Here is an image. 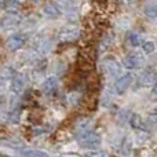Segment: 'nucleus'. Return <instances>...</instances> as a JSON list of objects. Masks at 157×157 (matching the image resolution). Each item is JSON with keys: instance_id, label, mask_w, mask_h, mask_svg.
<instances>
[{"instance_id": "obj_1", "label": "nucleus", "mask_w": 157, "mask_h": 157, "mask_svg": "<svg viewBox=\"0 0 157 157\" xmlns=\"http://www.w3.org/2000/svg\"><path fill=\"white\" fill-rule=\"evenodd\" d=\"M101 136L94 131H83L78 135V145L84 149L95 150L101 146Z\"/></svg>"}, {"instance_id": "obj_2", "label": "nucleus", "mask_w": 157, "mask_h": 157, "mask_svg": "<svg viewBox=\"0 0 157 157\" xmlns=\"http://www.w3.org/2000/svg\"><path fill=\"white\" fill-rule=\"evenodd\" d=\"M78 66H80V69H83V71H91L92 68H94V63H95V55L94 52L91 51H81L80 55H78Z\"/></svg>"}, {"instance_id": "obj_3", "label": "nucleus", "mask_w": 157, "mask_h": 157, "mask_svg": "<svg viewBox=\"0 0 157 157\" xmlns=\"http://www.w3.org/2000/svg\"><path fill=\"white\" fill-rule=\"evenodd\" d=\"M134 77L131 73H127V75H123L121 77H119L116 80V83H114V91H116V94H123V92H125L128 90V87L131 86V83H132Z\"/></svg>"}, {"instance_id": "obj_4", "label": "nucleus", "mask_w": 157, "mask_h": 157, "mask_svg": "<svg viewBox=\"0 0 157 157\" xmlns=\"http://www.w3.org/2000/svg\"><path fill=\"white\" fill-rule=\"evenodd\" d=\"M144 62V58L138 54V52H131V54L125 55L123 59V65L127 69H138Z\"/></svg>"}, {"instance_id": "obj_5", "label": "nucleus", "mask_w": 157, "mask_h": 157, "mask_svg": "<svg viewBox=\"0 0 157 157\" xmlns=\"http://www.w3.org/2000/svg\"><path fill=\"white\" fill-rule=\"evenodd\" d=\"M28 84V76L25 73H18L13 77V83H11V91L15 92V94H19L25 90Z\"/></svg>"}, {"instance_id": "obj_6", "label": "nucleus", "mask_w": 157, "mask_h": 157, "mask_svg": "<svg viewBox=\"0 0 157 157\" xmlns=\"http://www.w3.org/2000/svg\"><path fill=\"white\" fill-rule=\"evenodd\" d=\"M57 90H58V78L55 76L47 77L46 80L43 81V84H41V91H43V94L48 95V97L54 95L55 92H57Z\"/></svg>"}, {"instance_id": "obj_7", "label": "nucleus", "mask_w": 157, "mask_h": 157, "mask_svg": "<svg viewBox=\"0 0 157 157\" xmlns=\"http://www.w3.org/2000/svg\"><path fill=\"white\" fill-rule=\"evenodd\" d=\"M25 44V39L22 37L21 35H11L7 37V40H6V47H7L8 51H17V50H19L22 46Z\"/></svg>"}, {"instance_id": "obj_8", "label": "nucleus", "mask_w": 157, "mask_h": 157, "mask_svg": "<svg viewBox=\"0 0 157 157\" xmlns=\"http://www.w3.org/2000/svg\"><path fill=\"white\" fill-rule=\"evenodd\" d=\"M21 22V15H19L18 13H7L4 17L2 18V26L3 28H7V29H10V28H14L17 26V25Z\"/></svg>"}, {"instance_id": "obj_9", "label": "nucleus", "mask_w": 157, "mask_h": 157, "mask_svg": "<svg viewBox=\"0 0 157 157\" xmlns=\"http://www.w3.org/2000/svg\"><path fill=\"white\" fill-rule=\"evenodd\" d=\"M127 41H128V44H131L132 47L142 46V43H144V40H142L141 35H139L138 32H134V30L128 32V35H127Z\"/></svg>"}, {"instance_id": "obj_10", "label": "nucleus", "mask_w": 157, "mask_h": 157, "mask_svg": "<svg viewBox=\"0 0 157 157\" xmlns=\"http://www.w3.org/2000/svg\"><path fill=\"white\" fill-rule=\"evenodd\" d=\"M153 77H155V72H153V69H146V71L141 75L138 83L141 84L142 87H147L150 84V80H152Z\"/></svg>"}, {"instance_id": "obj_11", "label": "nucleus", "mask_w": 157, "mask_h": 157, "mask_svg": "<svg viewBox=\"0 0 157 157\" xmlns=\"http://www.w3.org/2000/svg\"><path fill=\"white\" fill-rule=\"evenodd\" d=\"M43 11L47 17H50V18H57V17L59 15V10H58V7L55 4H52V3H47V4H44Z\"/></svg>"}, {"instance_id": "obj_12", "label": "nucleus", "mask_w": 157, "mask_h": 157, "mask_svg": "<svg viewBox=\"0 0 157 157\" xmlns=\"http://www.w3.org/2000/svg\"><path fill=\"white\" fill-rule=\"evenodd\" d=\"M24 157H48L46 152L43 150H36V149H21L19 150Z\"/></svg>"}, {"instance_id": "obj_13", "label": "nucleus", "mask_w": 157, "mask_h": 157, "mask_svg": "<svg viewBox=\"0 0 157 157\" xmlns=\"http://www.w3.org/2000/svg\"><path fill=\"white\" fill-rule=\"evenodd\" d=\"M131 125H132L134 128H136V130L147 131V124L144 121V119H142L141 116H138V114H134L132 116V119H131Z\"/></svg>"}, {"instance_id": "obj_14", "label": "nucleus", "mask_w": 157, "mask_h": 157, "mask_svg": "<svg viewBox=\"0 0 157 157\" xmlns=\"http://www.w3.org/2000/svg\"><path fill=\"white\" fill-rule=\"evenodd\" d=\"M145 14L147 18H156L157 17V6L156 4H147L145 7Z\"/></svg>"}, {"instance_id": "obj_15", "label": "nucleus", "mask_w": 157, "mask_h": 157, "mask_svg": "<svg viewBox=\"0 0 157 157\" xmlns=\"http://www.w3.org/2000/svg\"><path fill=\"white\" fill-rule=\"evenodd\" d=\"M142 50H144L146 54H152V52H155L156 46H155V43H153L152 40H146V41L142 43Z\"/></svg>"}, {"instance_id": "obj_16", "label": "nucleus", "mask_w": 157, "mask_h": 157, "mask_svg": "<svg viewBox=\"0 0 157 157\" xmlns=\"http://www.w3.org/2000/svg\"><path fill=\"white\" fill-rule=\"evenodd\" d=\"M147 117H149L150 121H153V123H156V124H157V106H156V108H153L152 110L149 112Z\"/></svg>"}, {"instance_id": "obj_17", "label": "nucleus", "mask_w": 157, "mask_h": 157, "mask_svg": "<svg viewBox=\"0 0 157 157\" xmlns=\"http://www.w3.org/2000/svg\"><path fill=\"white\" fill-rule=\"evenodd\" d=\"M84 157H105V153L101 152V150H94V152H90L86 153Z\"/></svg>"}, {"instance_id": "obj_18", "label": "nucleus", "mask_w": 157, "mask_h": 157, "mask_svg": "<svg viewBox=\"0 0 157 157\" xmlns=\"http://www.w3.org/2000/svg\"><path fill=\"white\" fill-rule=\"evenodd\" d=\"M17 3H18V0H4V7H14V6H17Z\"/></svg>"}, {"instance_id": "obj_19", "label": "nucleus", "mask_w": 157, "mask_h": 157, "mask_svg": "<svg viewBox=\"0 0 157 157\" xmlns=\"http://www.w3.org/2000/svg\"><path fill=\"white\" fill-rule=\"evenodd\" d=\"M152 98L157 101V81L155 83V87H153V90H152Z\"/></svg>"}, {"instance_id": "obj_20", "label": "nucleus", "mask_w": 157, "mask_h": 157, "mask_svg": "<svg viewBox=\"0 0 157 157\" xmlns=\"http://www.w3.org/2000/svg\"><path fill=\"white\" fill-rule=\"evenodd\" d=\"M32 2H35V3H37V2H40V0H32Z\"/></svg>"}]
</instances>
